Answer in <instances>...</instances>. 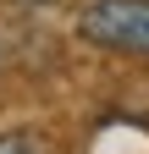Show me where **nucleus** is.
<instances>
[{
	"instance_id": "1",
	"label": "nucleus",
	"mask_w": 149,
	"mask_h": 154,
	"mask_svg": "<svg viewBox=\"0 0 149 154\" xmlns=\"http://www.w3.org/2000/svg\"><path fill=\"white\" fill-rule=\"evenodd\" d=\"M78 38L110 55H144L149 61V0H88L78 11Z\"/></svg>"
},
{
	"instance_id": "2",
	"label": "nucleus",
	"mask_w": 149,
	"mask_h": 154,
	"mask_svg": "<svg viewBox=\"0 0 149 154\" xmlns=\"http://www.w3.org/2000/svg\"><path fill=\"white\" fill-rule=\"evenodd\" d=\"M0 154H50V143L39 138V132L11 127V132H0Z\"/></svg>"
}]
</instances>
